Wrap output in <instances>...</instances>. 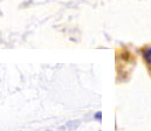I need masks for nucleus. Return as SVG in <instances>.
<instances>
[{
  "mask_svg": "<svg viewBox=\"0 0 151 131\" xmlns=\"http://www.w3.org/2000/svg\"><path fill=\"white\" fill-rule=\"evenodd\" d=\"M143 56H144L145 61L148 62V64L151 66V47H148V48L144 49V52H143Z\"/></svg>",
  "mask_w": 151,
  "mask_h": 131,
  "instance_id": "f257e3e1",
  "label": "nucleus"
},
{
  "mask_svg": "<svg viewBox=\"0 0 151 131\" xmlns=\"http://www.w3.org/2000/svg\"><path fill=\"white\" fill-rule=\"evenodd\" d=\"M95 117H96L97 120H101V112H97V114L95 115Z\"/></svg>",
  "mask_w": 151,
  "mask_h": 131,
  "instance_id": "f03ea898",
  "label": "nucleus"
}]
</instances>
